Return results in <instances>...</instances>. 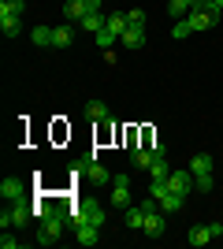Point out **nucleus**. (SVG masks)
<instances>
[{"label":"nucleus","instance_id":"nucleus-1","mask_svg":"<svg viewBox=\"0 0 223 249\" xmlns=\"http://www.w3.org/2000/svg\"><path fill=\"white\" fill-rule=\"evenodd\" d=\"M64 231H67V208L56 205V212L49 219H41V227H37V246H56L64 238Z\"/></svg>","mask_w":223,"mask_h":249},{"label":"nucleus","instance_id":"nucleus-2","mask_svg":"<svg viewBox=\"0 0 223 249\" xmlns=\"http://www.w3.org/2000/svg\"><path fill=\"white\" fill-rule=\"evenodd\" d=\"M34 216V208H26L22 201H11V208H4L0 212V227L8 231V227H22V223H30Z\"/></svg>","mask_w":223,"mask_h":249},{"label":"nucleus","instance_id":"nucleus-3","mask_svg":"<svg viewBox=\"0 0 223 249\" xmlns=\"http://www.w3.org/2000/svg\"><path fill=\"white\" fill-rule=\"evenodd\" d=\"M78 171H82V178H86V182H93V186H104V182H112V175H108V167L101 164V160H89V164H82Z\"/></svg>","mask_w":223,"mask_h":249},{"label":"nucleus","instance_id":"nucleus-4","mask_svg":"<svg viewBox=\"0 0 223 249\" xmlns=\"http://www.w3.org/2000/svg\"><path fill=\"white\" fill-rule=\"evenodd\" d=\"M0 197H4V201H22V197H26V182L15 178V175H8L4 182H0Z\"/></svg>","mask_w":223,"mask_h":249},{"label":"nucleus","instance_id":"nucleus-5","mask_svg":"<svg viewBox=\"0 0 223 249\" xmlns=\"http://www.w3.org/2000/svg\"><path fill=\"white\" fill-rule=\"evenodd\" d=\"M190 178H193L190 171H171V175L164 178V182H168V190H171V194H182V197H186V194H190V186H193Z\"/></svg>","mask_w":223,"mask_h":249},{"label":"nucleus","instance_id":"nucleus-6","mask_svg":"<svg viewBox=\"0 0 223 249\" xmlns=\"http://www.w3.org/2000/svg\"><path fill=\"white\" fill-rule=\"evenodd\" d=\"M0 30L8 34V37H15V34L22 30V15H15V11H4V8H0Z\"/></svg>","mask_w":223,"mask_h":249},{"label":"nucleus","instance_id":"nucleus-7","mask_svg":"<svg viewBox=\"0 0 223 249\" xmlns=\"http://www.w3.org/2000/svg\"><path fill=\"white\" fill-rule=\"evenodd\" d=\"M97 231L101 227H93V223H78L74 227V242L78 246H97Z\"/></svg>","mask_w":223,"mask_h":249},{"label":"nucleus","instance_id":"nucleus-8","mask_svg":"<svg viewBox=\"0 0 223 249\" xmlns=\"http://www.w3.org/2000/svg\"><path fill=\"white\" fill-rule=\"evenodd\" d=\"M156 208H160V205H156ZM156 208H145V231L153 234V238H160V234H164V216H160Z\"/></svg>","mask_w":223,"mask_h":249},{"label":"nucleus","instance_id":"nucleus-9","mask_svg":"<svg viewBox=\"0 0 223 249\" xmlns=\"http://www.w3.org/2000/svg\"><path fill=\"white\" fill-rule=\"evenodd\" d=\"M130 164L138 167V171H149V167H153V149H149V145L130 149Z\"/></svg>","mask_w":223,"mask_h":249},{"label":"nucleus","instance_id":"nucleus-10","mask_svg":"<svg viewBox=\"0 0 223 249\" xmlns=\"http://www.w3.org/2000/svg\"><path fill=\"white\" fill-rule=\"evenodd\" d=\"M123 212H127V227L145 231V205H130V208H123Z\"/></svg>","mask_w":223,"mask_h":249},{"label":"nucleus","instance_id":"nucleus-11","mask_svg":"<svg viewBox=\"0 0 223 249\" xmlns=\"http://www.w3.org/2000/svg\"><path fill=\"white\" fill-rule=\"evenodd\" d=\"M186 242H190L193 249H201L212 242V234H208V223H201V227H190V234H186Z\"/></svg>","mask_w":223,"mask_h":249},{"label":"nucleus","instance_id":"nucleus-12","mask_svg":"<svg viewBox=\"0 0 223 249\" xmlns=\"http://www.w3.org/2000/svg\"><path fill=\"white\" fill-rule=\"evenodd\" d=\"M71 41H74V30H71V22H64V26H56V30H52V49H67Z\"/></svg>","mask_w":223,"mask_h":249},{"label":"nucleus","instance_id":"nucleus-13","mask_svg":"<svg viewBox=\"0 0 223 249\" xmlns=\"http://www.w3.org/2000/svg\"><path fill=\"white\" fill-rule=\"evenodd\" d=\"M64 19L67 22H82L86 19V4H82V0H67V4H64Z\"/></svg>","mask_w":223,"mask_h":249},{"label":"nucleus","instance_id":"nucleus-14","mask_svg":"<svg viewBox=\"0 0 223 249\" xmlns=\"http://www.w3.org/2000/svg\"><path fill=\"white\" fill-rule=\"evenodd\" d=\"M78 26H82V30H93V34H97V30H104V26H108V15H104V11H93V15H86Z\"/></svg>","mask_w":223,"mask_h":249},{"label":"nucleus","instance_id":"nucleus-15","mask_svg":"<svg viewBox=\"0 0 223 249\" xmlns=\"http://www.w3.org/2000/svg\"><path fill=\"white\" fill-rule=\"evenodd\" d=\"M86 119L104 123V119H108V104H104V101H89V104H86Z\"/></svg>","mask_w":223,"mask_h":249},{"label":"nucleus","instance_id":"nucleus-16","mask_svg":"<svg viewBox=\"0 0 223 249\" xmlns=\"http://www.w3.org/2000/svg\"><path fill=\"white\" fill-rule=\"evenodd\" d=\"M52 30H56V26H34V30H30V41L37 45V49H45V45H52Z\"/></svg>","mask_w":223,"mask_h":249},{"label":"nucleus","instance_id":"nucleus-17","mask_svg":"<svg viewBox=\"0 0 223 249\" xmlns=\"http://www.w3.org/2000/svg\"><path fill=\"white\" fill-rule=\"evenodd\" d=\"M119 41L127 45V49H141V45H145V30H138V26H127V34H123Z\"/></svg>","mask_w":223,"mask_h":249},{"label":"nucleus","instance_id":"nucleus-18","mask_svg":"<svg viewBox=\"0 0 223 249\" xmlns=\"http://www.w3.org/2000/svg\"><path fill=\"white\" fill-rule=\"evenodd\" d=\"M93 37H97V49H101V52H108L112 45L119 41V34H116V30H108V26H104V30H97Z\"/></svg>","mask_w":223,"mask_h":249},{"label":"nucleus","instance_id":"nucleus-19","mask_svg":"<svg viewBox=\"0 0 223 249\" xmlns=\"http://www.w3.org/2000/svg\"><path fill=\"white\" fill-rule=\"evenodd\" d=\"M108 30H116L119 37H123V34H127V11H112V15H108Z\"/></svg>","mask_w":223,"mask_h":249},{"label":"nucleus","instance_id":"nucleus-20","mask_svg":"<svg viewBox=\"0 0 223 249\" xmlns=\"http://www.w3.org/2000/svg\"><path fill=\"white\" fill-rule=\"evenodd\" d=\"M168 175H171V167H168V156H164V160H153V167H149V178H156V182H164Z\"/></svg>","mask_w":223,"mask_h":249},{"label":"nucleus","instance_id":"nucleus-21","mask_svg":"<svg viewBox=\"0 0 223 249\" xmlns=\"http://www.w3.org/2000/svg\"><path fill=\"white\" fill-rule=\"evenodd\" d=\"M182 205H186V197H182V194H171V190H168V197L160 201V208H164V212H179Z\"/></svg>","mask_w":223,"mask_h":249},{"label":"nucleus","instance_id":"nucleus-22","mask_svg":"<svg viewBox=\"0 0 223 249\" xmlns=\"http://www.w3.org/2000/svg\"><path fill=\"white\" fill-rule=\"evenodd\" d=\"M168 11H171V19H186L193 8L186 4V0H168Z\"/></svg>","mask_w":223,"mask_h":249},{"label":"nucleus","instance_id":"nucleus-23","mask_svg":"<svg viewBox=\"0 0 223 249\" xmlns=\"http://www.w3.org/2000/svg\"><path fill=\"white\" fill-rule=\"evenodd\" d=\"M112 205L116 208H130V186H116L112 190Z\"/></svg>","mask_w":223,"mask_h":249},{"label":"nucleus","instance_id":"nucleus-24","mask_svg":"<svg viewBox=\"0 0 223 249\" xmlns=\"http://www.w3.org/2000/svg\"><path fill=\"white\" fill-rule=\"evenodd\" d=\"M149 197L164 201V197H168V182H156V178H153V182H149Z\"/></svg>","mask_w":223,"mask_h":249},{"label":"nucleus","instance_id":"nucleus-25","mask_svg":"<svg viewBox=\"0 0 223 249\" xmlns=\"http://www.w3.org/2000/svg\"><path fill=\"white\" fill-rule=\"evenodd\" d=\"M127 26H138V30H145V11H127Z\"/></svg>","mask_w":223,"mask_h":249},{"label":"nucleus","instance_id":"nucleus-26","mask_svg":"<svg viewBox=\"0 0 223 249\" xmlns=\"http://www.w3.org/2000/svg\"><path fill=\"white\" fill-rule=\"evenodd\" d=\"M0 8H4V11H15V15H22V11H26V0H0Z\"/></svg>","mask_w":223,"mask_h":249},{"label":"nucleus","instance_id":"nucleus-27","mask_svg":"<svg viewBox=\"0 0 223 249\" xmlns=\"http://www.w3.org/2000/svg\"><path fill=\"white\" fill-rule=\"evenodd\" d=\"M186 34H193V30H190V22H186V19H175V26H171V37H186Z\"/></svg>","mask_w":223,"mask_h":249},{"label":"nucleus","instance_id":"nucleus-28","mask_svg":"<svg viewBox=\"0 0 223 249\" xmlns=\"http://www.w3.org/2000/svg\"><path fill=\"white\" fill-rule=\"evenodd\" d=\"M86 4V15H93V11H104V0H82Z\"/></svg>","mask_w":223,"mask_h":249},{"label":"nucleus","instance_id":"nucleus-29","mask_svg":"<svg viewBox=\"0 0 223 249\" xmlns=\"http://www.w3.org/2000/svg\"><path fill=\"white\" fill-rule=\"evenodd\" d=\"M149 149H153V160H164V156H168V149H164V142H153V145H149Z\"/></svg>","mask_w":223,"mask_h":249},{"label":"nucleus","instance_id":"nucleus-30","mask_svg":"<svg viewBox=\"0 0 223 249\" xmlns=\"http://www.w3.org/2000/svg\"><path fill=\"white\" fill-rule=\"evenodd\" d=\"M0 246H4V249H15V246H19V238H8V231H4V238H0Z\"/></svg>","mask_w":223,"mask_h":249},{"label":"nucleus","instance_id":"nucleus-31","mask_svg":"<svg viewBox=\"0 0 223 249\" xmlns=\"http://www.w3.org/2000/svg\"><path fill=\"white\" fill-rule=\"evenodd\" d=\"M208 234H212V238H223V223H208Z\"/></svg>","mask_w":223,"mask_h":249},{"label":"nucleus","instance_id":"nucleus-32","mask_svg":"<svg viewBox=\"0 0 223 249\" xmlns=\"http://www.w3.org/2000/svg\"><path fill=\"white\" fill-rule=\"evenodd\" d=\"M186 4H190V8H201V4H205V0H186Z\"/></svg>","mask_w":223,"mask_h":249},{"label":"nucleus","instance_id":"nucleus-33","mask_svg":"<svg viewBox=\"0 0 223 249\" xmlns=\"http://www.w3.org/2000/svg\"><path fill=\"white\" fill-rule=\"evenodd\" d=\"M216 4H220V8H223V0H216Z\"/></svg>","mask_w":223,"mask_h":249}]
</instances>
